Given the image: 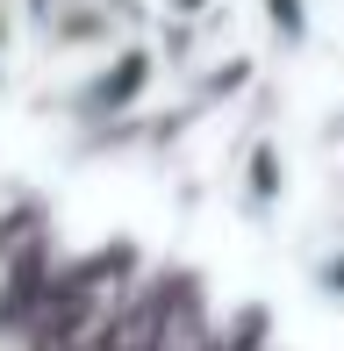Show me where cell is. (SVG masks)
<instances>
[{"label": "cell", "mask_w": 344, "mask_h": 351, "mask_svg": "<svg viewBox=\"0 0 344 351\" xmlns=\"http://www.w3.org/2000/svg\"><path fill=\"white\" fill-rule=\"evenodd\" d=\"M151 86H158V51H151L144 36H122L115 51L93 65L79 86H72V115L79 122H108V115H130V108L151 101Z\"/></svg>", "instance_id": "1"}, {"label": "cell", "mask_w": 344, "mask_h": 351, "mask_svg": "<svg viewBox=\"0 0 344 351\" xmlns=\"http://www.w3.org/2000/svg\"><path fill=\"white\" fill-rule=\"evenodd\" d=\"M287 194H294V158H287V143H280V136H251V143L237 151V165H230V208L265 230V222L287 208Z\"/></svg>", "instance_id": "2"}, {"label": "cell", "mask_w": 344, "mask_h": 351, "mask_svg": "<svg viewBox=\"0 0 344 351\" xmlns=\"http://www.w3.org/2000/svg\"><path fill=\"white\" fill-rule=\"evenodd\" d=\"M302 280H308V294H316V301L344 308V230H330V237H316V244H308Z\"/></svg>", "instance_id": "3"}, {"label": "cell", "mask_w": 344, "mask_h": 351, "mask_svg": "<svg viewBox=\"0 0 344 351\" xmlns=\"http://www.w3.org/2000/svg\"><path fill=\"white\" fill-rule=\"evenodd\" d=\"M258 14H265V36L280 51H302L316 36V0H258Z\"/></svg>", "instance_id": "4"}, {"label": "cell", "mask_w": 344, "mask_h": 351, "mask_svg": "<svg viewBox=\"0 0 344 351\" xmlns=\"http://www.w3.org/2000/svg\"><path fill=\"white\" fill-rule=\"evenodd\" d=\"M158 8H165L172 29H186V36H194V29H208L215 14H223V0H158Z\"/></svg>", "instance_id": "5"}, {"label": "cell", "mask_w": 344, "mask_h": 351, "mask_svg": "<svg viewBox=\"0 0 344 351\" xmlns=\"http://www.w3.org/2000/svg\"><path fill=\"white\" fill-rule=\"evenodd\" d=\"M8 58H14V14H8V0H0V86H8Z\"/></svg>", "instance_id": "6"}, {"label": "cell", "mask_w": 344, "mask_h": 351, "mask_svg": "<svg viewBox=\"0 0 344 351\" xmlns=\"http://www.w3.org/2000/svg\"><path fill=\"white\" fill-rule=\"evenodd\" d=\"M337 208H344V180H337ZM337 230H344V222H337Z\"/></svg>", "instance_id": "7"}]
</instances>
